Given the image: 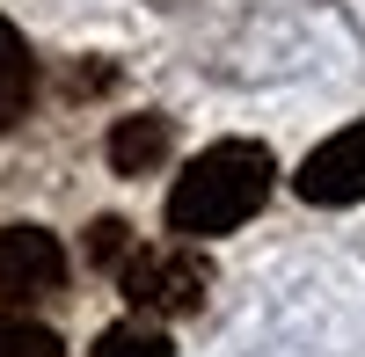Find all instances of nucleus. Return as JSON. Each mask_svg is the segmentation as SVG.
I'll return each mask as SVG.
<instances>
[{"label": "nucleus", "instance_id": "1", "mask_svg": "<svg viewBox=\"0 0 365 357\" xmlns=\"http://www.w3.org/2000/svg\"><path fill=\"white\" fill-rule=\"evenodd\" d=\"M270 175H278V161H270V146H256V139L205 146V154L175 175V190H168V233H182V241L234 233L241 219L263 212Z\"/></svg>", "mask_w": 365, "mask_h": 357}, {"label": "nucleus", "instance_id": "2", "mask_svg": "<svg viewBox=\"0 0 365 357\" xmlns=\"http://www.w3.org/2000/svg\"><path fill=\"white\" fill-rule=\"evenodd\" d=\"M117 284H125V299L139 307V314H161V321H175V314H197L205 307V292H212V262L197 255V248H132L125 262H117Z\"/></svg>", "mask_w": 365, "mask_h": 357}, {"label": "nucleus", "instance_id": "3", "mask_svg": "<svg viewBox=\"0 0 365 357\" xmlns=\"http://www.w3.org/2000/svg\"><path fill=\"white\" fill-rule=\"evenodd\" d=\"M58 284H66V248L44 226H8L0 233V307L58 299Z\"/></svg>", "mask_w": 365, "mask_h": 357}, {"label": "nucleus", "instance_id": "4", "mask_svg": "<svg viewBox=\"0 0 365 357\" xmlns=\"http://www.w3.org/2000/svg\"><path fill=\"white\" fill-rule=\"evenodd\" d=\"M292 190L307 204H358L365 197V117L358 124H344L336 139H322L307 161H299Z\"/></svg>", "mask_w": 365, "mask_h": 357}, {"label": "nucleus", "instance_id": "5", "mask_svg": "<svg viewBox=\"0 0 365 357\" xmlns=\"http://www.w3.org/2000/svg\"><path fill=\"white\" fill-rule=\"evenodd\" d=\"M29 95H37V58H29L22 29L0 15V132H15L29 117Z\"/></svg>", "mask_w": 365, "mask_h": 357}, {"label": "nucleus", "instance_id": "6", "mask_svg": "<svg viewBox=\"0 0 365 357\" xmlns=\"http://www.w3.org/2000/svg\"><path fill=\"white\" fill-rule=\"evenodd\" d=\"M168 161V117H125L110 132V168L117 175H154Z\"/></svg>", "mask_w": 365, "mask_h": 357}, {"label": "nucleus", "instance_id": "7", "mask_svg": "<svg viewBox=\"0 0 365 357\" xmlns=\"http://www.w3.org/2000/svg\"><path fill=\"white\" fill-rule=\"evenodd\" d=\"M88 357H175L154 329H139V321H117V329H103L96 336V350H88Z\"/></svg>", "mask_w": 365, "mask_h": 357}, {"label": "nucleus", "instance_id": "8", "mask_svg": "<svg viewBox=\"0 0 365 357\" xmlns=\"http://www.w3.org/2000/svg\"><path fill=\"white\" fill-rule=\"evenodd\" d=\"M0 357H58V336L44 329V321L8 314V321H0Z\"/></svg>", "mask_w": 365, "mask_h": 357}, {"label": "nucleus", "instance_id": "9", "mask_svg": "<svg viewBox=\"0 0 365 357\" xmlns=\"http://www.w3.org/2000/svg\"><path fill=\"white\" fill-rule=\"evenodd\" d=\"M88 255H96L103 270H117V262L132 255V226L125 219H96V226H88Z\"/></svg>", "mask_w": 365, "mask_h": 357}]
</instances>
